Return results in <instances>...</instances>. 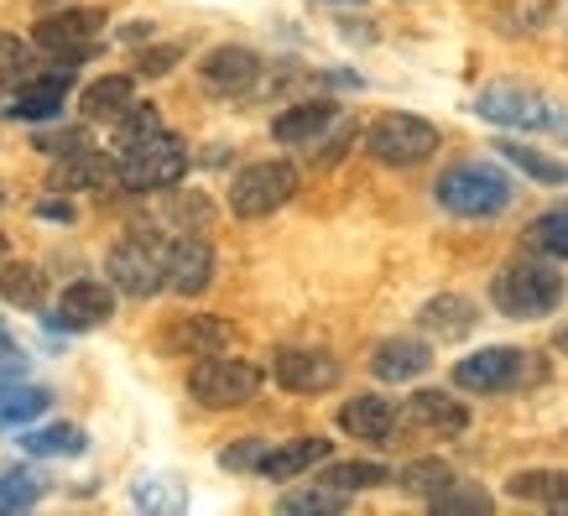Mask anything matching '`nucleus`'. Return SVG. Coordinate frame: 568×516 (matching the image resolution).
<instances>
[{
    "mask_svg": "<svg viewBox=\"0 0 568 516\" xmlns=\"http://www.w3.org/2000/svg\"><path fill=\"white\" fill-rule=\"evenodd\" d=\"M475 115L490 125H506V131H548V125H568V115L532 84H517V79H496L475 94Z\"/></svg>",
    "mask_w": 568,
    "mask_h": 516,
    "instance_id": "7ed1b4c3",
    "label": "nucleus"
},
{
    "mask_svg": "<svg viewBox=\"0 0 568 516\" xmlns=\"http://www.w3.org/2000/svg\"><path fill=\"white\" fill-rule=\"evenodd\" d=\"M496 152L511 162V168H521L532 183H548V189H568V162H558V156L537 152V146H521V141H496Z\"/></svg>",
    "mask_w": 568,
    "mask_h": 516,
    "instance_id": "c85d7f7f",
    "label": "nucleus"
},
{
    "mask_svg": "<svg viewBox=\"0 0 568 516\" xmlns=\"http://www.w3.org/2000/svg\"><path fill=\"white\" fill-rule=\"evenodd\" d=\"M42 496H48L42 469H6L0 475V512H32Z\"/></svg>",
    "mask_w": 568,
    "mask_h": 516,
    "instance_id": "473e14b6",
    "label": "nucleus"
},
{
    "mask_svg": "<svg viewBox=\"0 0 568 516\" xmlns=\"http://www.w3.org/2000/svg\"><path fill=\"white\" fill-rule=\"evenodd\" d=\"M104 32V11H89V6H69V11H48V17L37 21L32 42L48 58H58V69H79L94 42Z\"/></svg>",
    "mask_w": 568,
    "mask_h": 516,
    "instance_id": "1a4fd4ad",
    "label": "nucleus"
},
{
    "mask_svg": "<svg viewBox=\"0 0 568 516\" xmlns=\"http://www.w3.org/2000/svg\"><path fill=\"white\" fill-rule=\"evenodd\" d=\"M235 344V328L214 318V313H183L178 324L162 328V355H193V361H204V355H220Z\"/></svg>",
    "mask_w": 568,
    "mask_h": 516,
    "instance_id": "f3484780",
    "label": "nucleus"
},
{
    "mask_svg": "<svg viewBox=\"0 0 568 516\" xmlns=\"http://www.w3.org/2000/svg\"><path fill=\"white\" fill-rule=\"evenodd\" d=\"M328 454H334V444H328V438L303 433V438H287V444L266 448V459H261L256 475H266V480H297V475H308L313 465H328Z\"/></svg>",
    "mask_w": 568,
    "mask_h": 516,
    "instance_id": "aec40b11",
    "label": "nucleus"
},
{
    "mask_svg": "<svg viewBox=\"0 0 568 516\" xmlns=\"http://www.w3.org/2000/svg\"><path fill=\"white\" fill-rule=\"evenodd\" d=\"M27 73H32V48H27L17 32H0V89L21 84Z\"/></svg>",
    "mask_w": 568,
    "mask_h": 516,
    "instance_id": "4c0bfd02",
    "label": "nucleus"
},
{
    "mask_svg": "<svg viewBox=\"0 0 568 516\" xmlns=\"http://www.w3.org/2000/svg\"><path fill=\"white\" fill-rule=\"evenodd\" d=\"M37 220H58V224H69V220H73L69 193H58V199H42V204H37Z\"/></svg>",
    "mask_w": 568,
    "mask_h": 516,
    "instance_id": "37998d69",
    "label": "nucleus"
},
{
    "mask_svg": "<svg viewBox=\"0 0 568 516\" xmlns=\"http://www.w3.org/2000/svg\"><path fill=\"white\" fill-rule=\"evenodd\" d=\"M490 303L506 318H548L564 303V276L542 266V261H511L490 282Z\"/></svg>",
    "mask_w": 568,
    "mask_h": 516,
    "instance_id": "f03ea898",
    "label": "nucleus"
},
{
    "mask_svg": "<svg viewBox=\"0 0 568 516\" xmlns=\"http://www.w3.org/2000/svg\"><path fill=\"white\" fill-rule=\"evenodd\" d=\"M32 146H37L42 156H69V152H79V146H89V131H84V125H63V131H37Z\"/></svg>",
    "mask_w": 568,
    "mask_h": 516,
    "instance_id": "ea45409f",
    "label": "nucleus"
},
{
    "mask_svg": "<svg viewBox=\"0 0 568 516\" xmlns=\"http://www.w3.org/2000/svg\"><path fill=\"white\" fill-rule=\"evenodd\" d=\"M11 376H27V350L0 328V381H11Z\"/></svg>",
    "mask_w": 568,
    "mask_h": 516,
    "instance_id": "79ce46f5",
    "label": "nucleus"
},
{
    "mask_svg": "<svg viewBox=\"0 0 568 516\" xmlns=\"http://www.w3.org/2000/svg\"><path fill=\"white\" fill-rule=\"evenodd\" d=\"M339 428H345L349 438H361V444H392V433H396L392 396H376V392L349 396L345 407H339Z\"/></svg>",
    "mask_w": 568,
    "mask_h": 516,
    "instance_id": "6ab92c4d",
    "label": "nucleus"
},
{
    "mask_svg": "<svg viewBox=\"0 0 568 516\" xmlns=\"http://www.w3.org/2000/svg\"><path fill=\"white\" fill-rule=\"evenodd\" d=\"M21 454H32V459H79L89 448V433L79 423H48V428H27L21 423Z\"/></svg>",
    "mask_w": 568,
    "mask_h": 516,
    "instance_id": "393cba45",
    "label": "nucleus"
},
{
    "mask_svg": "<svg viewBox=\"0 0 568 516\" xmlns=\"http://www.w3.org/2000/svg\"><path fill=\"white\" fill-rule=\"evenodd\" d=\"M162 256H168V245H156L152 235H125V241L110 245L104 276L125 297H152L162 293Z\"/></svg>",
    "mask_w": 568,
    "mask_h": 516,
    "instance_id": "9d476101",
    "label": "nucleus"
},
{
    "mask_svg": "<svg viewBox=\"0 0 568 516\" xmlns=\"http://www.w3.org/2000/svg\"><path fill=\"white\" fill-rule=\"evenodd\" d=\"M428 506L438 516H485V512H496V496H490L480 480H459V475H454L438 496H428Z\"/></svg>",
    "mask_w": 568,
    "mask_h": 516,
    "instance_id": "c756f323",
    "label": "nucleus"
},
{
    "mask_svg": "<svg viewBox=\"0 0 568 516\" xmlns=\"http://www.w3.org/2000/svg\"><path fill=\"white\" fill-rule=\"evenodd\" d=\"M220 272V256H214V245L199 241V235H183V241L168 245V256H162V287H173L178 297H199L214 282Z\"/></svg>",
    "mask_w": 568,
    "mask_h": 516,
    "instance_id": "2eb2a0df",
    "label": "nucleus"
},
{
    "mask_svg": "<svg viewBox=\"0 0 568 516\" xmlns=\"http://www.w3.org/2000/svg\"><path fill=\"white\" fill-rule=\"evenodd\" d=\"M0 204H6V189H0Z\"/></svg>",
    "mask_w": 568,
    "mask_h": 516,
    "instance_id": "a18cd8bd",
    "label": "nucleus"
},
{
    "mask_svg": "<svg viewBox=\"0 0 568 516\" xmlns=\"http://www.w3.org/2000/svg\"><path fill=\"white\" fill-rule=\"evenodd\" d=\"M69 73L73 69H58V73H42V79H21L17 84V104H11V115L17 121H52L63 100H69Z\"/></svg>",
    "mask_w": 568,
    "mask_h": 516,
    "instance_id": "4be33fe9",
    "label": "nucleus"
},
{
    "mask_svg": "<svg viewBox=\"0 0 568 516\" xmlns=\"http://www.w3.org/2000/svg\"><path fill=\"white\" fill-rule=\"evenodd\" d=\"M272 376H276V386H282V392H293V396H318V392H328V386H339L345 365L334 361L328 350L287 344V350H276Z\"/></svg>",
    "mask_w": 568,
    "mask_h": 516,
    "instance_id": "9b49d317",
    "label": "nucleus"
},
{
    "mask_svg": "<svg viewBox=\"0 0 568 516\" xmlns=\"http://www.w3.org/2000/svg\"><path fill=\"white\" fill-rule=\"evenodd\" d=\"M532 245L542 251V256H552V261H568V204L537 214L532 220Z\"/></svg>",
    "mask_w": 568,
    "mask_h": 516,
    "instance_id": "e433bc0d",
    "label": "nucleus"
},
{
    "mask_svg": "<svg viewBox=\"0 0 568 516\" xmlns=\"http://www.w3.org/2000/svg\"><path fill=\"white\" fill-rule=\"evenodd\" d=\"M178 58H183V48H178V42L146 48V52H136V73H141V79H162V73L178 69Z\"/></svg>",
    "mask_w": 568,
    "mask_h": 516,
    "instance_id": "a19ab883",
    "label": "nucleus"
},
{
    "mask_svg": "<svg viewBox=\"0 0 568 516\" xmlns=\"http://www.w3.org/2000/svg\"><path fill=\"white\" fill-rule=\"evenodd\" d=\"M199 79H204L209 94L241 100V94H251V89L261 84V52L241 48V42H224V48H214L204 63H199Z\"/></svg>",
    "mask_w": 568,
    "mask_h": 516,
    "instance_id": "ddd939ff",
    "label": "nucleus"
},
{
    "mask_svg": "<svg viewBox=\"0 0 568 516\" xmlns=\"http://www.w3.org/2000/svg\"><path fill=\"white\" fill-rule=\"evenodd\" d=\"M48 189L52 193H110V189H121V162L94 152V146H79V152L58 156Z\"/></svg>",
    "mask_w": 568,
    "mask_h": 516,
    "instance_id": "dca6fc26",
    "label": "nucleus"
},
{
    "mask_svg": "<svg viewBox=\"0 0 568 516\" xmlns=\"http://www.w3.org/2000/svg\"><path fill=\"white\" fill-rule=\"evenodd\" d=\"M558 344H568V334H564V340H558Z\"/></svg>",
    "mask_w": 568,
    "mask_h": 516,
    "instance_id": "49530a36",
    "label": "nucleus"
},
{
    "mask_svg": "<svg viewBox=\"0 0 568 516\" xmlns=\"http://www.w3.org/2000/svg\"><path fill=\"white\" fill-rule=\"evenodd\" d=\"M131 100H136V79H131V73H104V79L84 84L79 110H84V121H110L115 125L125 110H131Z\"/></svg>",
    "mask_w": 568,
    "mask_h": 516,
    "instance_id": "b1692460",
    "label": "nucleus"
},
{
    "mask_svg": "<svg viewBox=\"0 0 568 516\" xmlns=\"http://www.w3.org/2000/svg\"><path fill=\"white\" fill-rule=\"evenodd\" d=\"M0 261H6V235H0Z\"/></svg>",
    "mask_w": 568,
    "mask_h": 516,
    "instance_id": "c03bdc74",
    "label": "nucleus"
},
{
    "mask_svg": "<svg viewBox=\"0 0 568 516\" xmlns=\"http://www.w3.org/2000/svg\"><path fill=\"white\" fill-rule=\"evenodd\" d=\"M266 448H272V438H241V444H230L220 454V465L235 469V475H256L261 459H266Z\"/></svg>",
    "mask_w": 568,
    "mask_h": 516,
    "instance_id": "58836bf2",
    "label": "nucleus"
},
{
    "mask_svg": "<svg viewBox=\"0 0 568 516\" xmlns=\"http://www.w3.org/2000/svg\"><path fill=\"white\" fill-rule=\"evenodd\" d=\"M121 162V189L131 193H168L183 183L189 172V146L173 136V131H156L152 141H141L131 152L115 156Z\"/></svg>",
    "mask_w": 568,
    "mask_h": 516,
    "instance_id": "0eeeda50",
    "label": "nucleus"
},
{
    "mask_svg": "<svg viewBox=\"0 0 568 516\" xmlns=\"http://www.w3.org/2000/svg\"><path fill=\"white\" fill-rule=\"evenodd\" d=\"M52 407V392L48 386H32V381H0V428H21V423H32Z\"/></svg>",
    "mask_w": 568,
    "mask_h": 516,
    "instance_id": "cd10ccee",
    "label": "nucleus"
},
{
    "mask_svg": "<svg viewBox=\"0 0 568 516\" xmlns=\"http://www.w3.org/2000/svg\"><path fill=\"white\" fill-rule=\"evenodd\" d=\"M297 193V168L282 162V156H266V162H251V168L235 172L230 183V214L235 220H266L282 204H293Z\"/></svg>",
    "mask_w": 568,
    "mask_h": 516,
    "instance_id": "6e6552de",
    "label": "nucleus"
},
{
    "mask_svg": "<svg viewBox=\"0 0 568 516\" xmlns=\"http://www.w3.org/2000/svg\"><path fill=\"white\" fill-rule=\"evenodd\" d=\"M131 500H136L141 512H183V506H189V496H183V485L168 480V475H146V480H136Z\"/></svg>",
    "mask_w": 568,
    "mask_h": 516,
    "instance_id": "c9c22d12",
    "label": "nucleus"
},
{
    "mask_svg": "<svg viewBox=\"0 0 568 516\" xmlns=\"http://www.w3.org/2000/svg\"><path fill=\"white\" fill-rule=\"evenodd\" d=\"M345 506H349L345 490H334L324 480L303 485V490H287V496L276 500V512H287V516H334V512H345Z\"/></svg>",
    "mask_w": 568,
    "mask_h": 516,
    "instance_id": "7c9ffc66",
    "label": "nucleus"
},
{
    "mask_svg": "<svg viewBox=\"0 0 568 516\" xmlns=\"http://www.w3.org/2000/svg\"><path fill=\"white\" fill-rule=\"evenodd\" d=\"M396 469L376 465V459H345V465H328L324 469V485H334V490H345V496H355V490H381V485H392Z\"/></svg>",
    "mask_w": 568,
    "mask_h": 516,
    "instance_id": "2f4dec72",
    "label": "nucleus"
},
{
    "mask_svg": "<svg viewBox=\"0 0 568 516\" xmlns=\"http://www.w3.org/2000/svg\"><path fill=\"white\" fill-rule=\"evenodd\" d=\"M261 381L266 371L241 355H204V361L189 371V396L199 407H214V413H230V407H245V402H256L261 396Z\"/></svg>",
    "mask_w": 568,
    "mask_h": 516,
    "instance_id": "20e7f679",
    "label": "nucleus"
},
{
    "mask_svg": "<svg viewBox=\"0 0 568 516\" xmlns=\"http://www.w3.org/2000/svg\"><path fill=\"white\" fill-rule=\"evenodd\" d=\"M365 152L386 168H417L438 152V125L423 115H407V110H386L365 125Z\"/></svg>",
    "mask_w": 568,
    "mask_h": 516,
    "instance_id": "39448f33",
    "label": "nucleus"
},
{
    "mask_svg": "<svg viewBox=\"0 0 568 516\" xmlns=\"http://www.w3.org/2000/svg\"><path fill=\"white\" fill-rule=\"evenodd\" d=\"M428 365H433V344L428 340H413V334L381 340L376 350H371V371H376V381H392V386L417 381Z\"/></svg>",
    "mask_w": 568,
    "mask_h": 516,
    "instance_id": "a211bd4d",
    "label": "nucleus"
},
{
    "mask_svg": "<svg viewBox=\"0 0 568 516\" xmlns=\"http://www.w3.org/2000/svg\"><path fill=\"white\" fill-rule=\"evenodd\" d=\"M156 131H168V125H162V110L131 100V110L115 121V152H131V146H141V141H152Z\"/></svg>",
    "mask_w": 568,
    "mask_h": 516,
    "instance_id": "72a5a7b5",
    "label": "nucleus"
},
{
    "mask_svg": "<svg viewBox=\"0 0 568 516\" xmlns=\"http://www.w3.org/2000/svg\"><path fill=\"white\" fill-rule=\"evenodd\" d=\"M537 376H542V371H537L532 355L517 350V344H485V350H475V355H465V361L454 365V386H459V392H475V396L517 392V386H527V381H537Z\"/></svg>",
    "mask_w": 568,
    "mask_h": 516,
    "instance_id": "423d86ee",
    "label": "nucleus"
},
{
    "mask_svg": "<svg viewBox=\"0 0 568 516\" xmlns=\"http://www.w3.org/2000/svg\"><path fill=\"white\" fill-rule=\"evenodd\" d=\"M110 313H115V287H110V282H94V276H79V282H69L63 297L52 303L48 324L69 328V334H84V328L110 324Z\"/></svg>",
    "mask_w": 568,
    "mask_h": 516,
    "instance_id": "f8f14e48",
    "label": "nucleus"
},
{
    "mask_svg": "<svg viewBox=\"0 0 568 516\" xmlns=\"http://www.w3.org/2000/svg\"><path fill=\"white\" fill-rule=\"evenodd\" d=\"M334 121H339V104L334 100H308V104L282 110V115L272 121V136L282 141V146H313Z\"/></svg>",
    "mask_w": 568,
    "mask_h": 516,
    "instance_id": "412c9836",
    "label": "nucleus"
},
{
    "mask_svg": "<svg viewBox=\"0 0 568 516\" xmlns=\"http://www.w3.org/2000/svg\"><path fill=\"white\" fill-rule=\"evenodd\" d=\"M417 324L428 328L433 340H465L469 328L480 324V308H475L465 293H438V297H428V303H423Z\"/></svg>",
    "mask_w": 568,
    "mask_h": 516,
    "instance_id": "5701e85b",
    "label": "nucleus"
},
{
    "mask_svg": "<svg viewBox=\"0 0 568 516\" xmlns=\"http://www.w3.org/2000/svg\"><path fill=\"white\" fill-rule=\"evenodd\" d=\"M511 500H532L548 512H568V469H517L506 480Z\"/></svg>",
    "mask_w": 568,
    "mask_h": 516,
    "instance_id": "bb28decb",
    "label": "nucleus"
},
{
    "mask_svg": "<svg viewBox=\"0 0 568 516\" xmlns=\"http://www.w3.org/2000/svg\"><path fill=\"white\" fill-rule=\"evenodd\" d=\"M0 297L21 313L48 308V272L32 261H0Z\"/></svg>",
    "mask_w": 568,
    "mask_h": 516,
    "instance_id": "a878e982",
    "label": "nucleus"
},
{
    "mask_svg": "<svg viewBox=\"0 0 568 516\" xmlns=\"http://www.w3.org/2000/svg\"><path fill=\"white\" fill-rule=\"evenodd\" d=\"M396 423H413L417 433L428 438H465L469 433V407L459 396L438 392V386H423V392L407 396V407L396 413Z\"/></svg>",
    "mask_w": 568,
    "mask_h": 516,
    "instance_id": "4468645a",
    "label": "nucleus"
},
{
    "mask_svg": "<svg viewBox=\"0 0 568 516\" xmlns=\"http://www.w3.org/2000/svg\"><path fill=\"white\" fill-rule=\"evenodd\" d=\"M402 490H413V496H438L448 480H454V469L444 465V459H413V465H402V475H392Z\"/></svg>",
    "mask_w": 568,
    "mask_h": 516,
    "instance_id": "f704fd0d",
    "label": "nucleus"
},
{
    "mask_svg": "<svg viewBox=\"0 0 568 516\" xmlns=\"http://www.w3.org/2000/svg\"><path fill=\"white\" fill-rule=\"evenodd\" d=\"M433 199L459 220H490V214L511 204V178L490 168V162H454L448 172H438Z\"/></svg>",
    "mask_w": 568,
    "mask_h": 516,
    "instance_id": "f257e3e1",
    "label": "nucleus"
}]
</instances>
